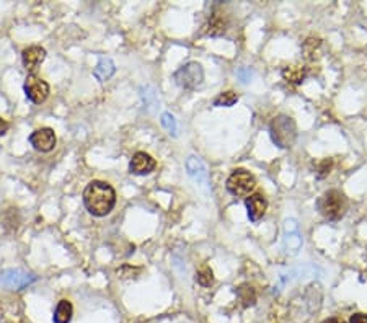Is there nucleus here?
<instances>
[{"label": "nucleus", "mask_w": 367, "mask_h": 323, "mask_svg": "<svg viewBox=\"0 0 367 323\" xmlns=\"http://www.w3.org/2000/svg\"><path fill=\"white\" fill-rule=\"evenodd\" d=\"M83 204L87 211L95 217H103L113 211L116 204V193L111 185L93 180L83 191Z\"/></svg>", "instance_id": "nucleus-1"}, {"label": "nucleus", "mask_w": 367, "mask_h": 323, "mask_svg": "<svg viewBox=\"0 0 367 323\" xmlns=\"http://www.w3.org/2000/svg\"><path fill=\"white\" fill-rule=\"evenodd\" d=\"M269 134L279 149H291L297 141V124L291 116L279 114L271 121Z\"/></svg>", "instance_id": "nucleus-2"}, {"label": "nucleus", "mask_w": 367, "mask_h": 323, "mask_svg": "<svg viewBox=\"0 0 367 323\" xmlns=\"http://www.w3.org/2000/svg\"><path fill=\"white\" fill-rule=\"evenodd\" d=\"M318 211L328 220L341 219L344 214V196L336 189H330L318 199Z\"/></svg>", "instance_id": "nucleus-3"}, {"label": "nucleus", "mask_w": 367, "mask_h": 323, "mask_svg": "<svg viewBox=\"0 0 367 323\" xmlns=\"http://www.w3.org/2000/svg\"><path fill=\"white\" fill-rule=\"evenodd\" d=\"M257 186L255 176L247 170H235L227 178V191L237 198H247Z\"/></svg>", "instance_id": "nucleus-4"}, {"label": "nucleus", "mask_w": 367, "mask_h": 323, "mask_svg": "<svg viewBox=\"0 0 367 323\" xmlns=\"http://www.w3.org/2000/svg\"><path fill=\"white\" fill-rule=\"evenodd\" d=\"M175 82L186 90H194L204 82V70L199 62H188L175 72Z\"/></svg>", "instance_id": "nucleus-5"}, {"label": "nucleus", "mask_w": 367, "mask_h": 323, "mask_svg": "<svg viewBox=\"0 0 367 323\" xmlns=\"http://www.w3.org/2000/svg\"><path fill=\"white\" fill-rule=\"evenodd\" d=\"M25 95L31 103L41 105L49 97V85L46 80L40 79L35 74H30L25 80Z\"/></svg>", "instance_id": "nucleus-6"}, {"label": "nucleus", "mask_w": 367, "mask_h": 323, "mask_svg": "<svg viewBox=\"0 0 367 323\" xmlns=\"http://www.w3.org/2000/svg\"><path fill=\"white\" fill-rule=\"evenodd\" d=\"M36 279L35 274H30L23 269H7L0 274V286L12 289V291H20Z\"/></svg>", "instance_id": "nucleus-7"}, {"label": "nucleus", "mask_w": 367, "mask_h": 323, "mask_svg": "<svg viewBox=\"0 0 367 323\" xmlns=\"http://www.w3.org/2000/svg\"><path fill=\"white\" fill-rule=\"evenodd\" d=\"M30 144L40 152H51L55 147V134L51 127H41L31 132Z\"/></svg>", "instance_id": "nucleus-8"}, {"label": "nucleus", "mask_w": 367, "mask_h": 323, "mask_svg": "<svg viewBox=\"0 0 367 323\" xmlns=\"http://www.w3.org/2000/svg\"><path fill=\"white\" fill-rule=\"evenodd\" d=\"M284 247L291 253H297L300 247H302V235H300L299 224L296 219L284 220Z\"/></svg>", "instance_id": "nucleus-9"}, {"label": "nucleus", "mask_w": 367, "mask_h": 323, "mask_svg": "<svg viewBox=\"0 0 367 323\" xmlns=\"http://www.w3.org/2000/svg\"><path fill=\"white\" fill-rule=\"evenodd\" d=\"M186 170H188V175H190L194 181H198L199 185L208 188L209 186V173H208V168H206L204 162L196 157V155H191V157H188L186 160Z\"/></svg>", "instance_id": "nucleus-10"}, {"label": "nucleus", "mask_w": 367, "mask_h": 323, "mask_svg": "<svg viewBox=\"0 0 367 323\" xmlns=\"http://www.w3.org/2000/svg\"><path fill=\"white\" fill-rule=\"evenodd\" d=\"M155 160L150 157L146 152H136L132 155L131 163H129V170L132 175H149L155 170Z\"/></svg>", "instance_id": "nucleus-11"}, {"label": "nucleus", "mask_w": 367, "mask_h": 323, "mask_svg": "<svg viewBox=\"0 0 367 323\" xmlns=\"http://www.w3.org/2000/svg\"><path fill=\"white\" fill-rule=\"evenodd\" d=\"M21 59H23L25 69L30 72V74H35L38 67L43 64V60L46 59V49L41 46H30L25 49L23 54H21Z\"/></svg>", "instance_id": "nucleus-12"}, {"label": "nucleus", "mask_w": 367, "mask_h": 323, "mask_svg": "<svg viewBox=\"0 0 367 323\" xmlns=\"http://www.w3.org/2000/svg\"><path fill=\"white\" fill-rule=\"evenodd\" d=\"M245 204H247L248 217L252 222H258L260 219H263L266 209H268V201H266L261 193H255L252 196H248Z\"/></svg>", "instance_id": "nucleus-13"}, {"label": "nucleus", "mask_w": 367, "mask_h": 323, "mask_svg": "<svg viewBox=\"0 0 367 323\" xmlns=\"http://www.w3.org/2000/svg\"><path fill=\"white\" fill-rule=\"evenodd\" d=\"M227 26H229V20H227L225 13L214 12L209 16L208 25L204 26V33L208 36H222L227 31Z\"/></svg>", "instance_id": "nucleus-14"}, {"label": "nucleus", "mask_w": 367, "mask_h": 323, "mask_svg": "<svg viewBox=\"0 0 367 323\" xmlns=\"http://www.w3.org/2000/svg\"><path fill=\"white\" fill-rule=\"evenodd\" d=\"M305 77H307V69L304 65L294 64L282 69V79L291 85H300L305 80Z\"/></svg>", "instance_id": "nucleus-15"}, {"label": "nucleus", "mask_w": 367, "mask_h": 323, "mask_svg": "<svg viewBox=\"0 0 367 323\" xmlns=\"http://www.w3.org/2000/svg\"><path fill=\"white\" fill-rule=\"evenodd\" d=\"M114 72H116V67H114L113 60L109 57H100L97 67L93 70V75H95L100 82H106L114 75Z\"/></svg>", "instance_id": "nucleus-16"}, {"label": "nucleus", "mask_w": 367, "mask_h": 323, "mask_svg": "<svg viewBox=\"0 0 367 323\" xmlns=\"http://www.w3.org/2000/svg\"><path fill=\"white\" fill-rule=\"evenodd\" d=\"M72 315H74V307H72V304L69 300L62 299L54 310L52 320L54 323H70Z\"/></svg>", "instance_id": "nucleus-17"}, {"label": "nucleus", "mask_w": 367, "mask_h": 323, "mask_svg": "<svg viewBox=\"0 0 367 323\" xmlns=\"http://www.w3.org/2000/svg\"><path fill=\"white\" fill-rule=\"evenodd\" d=\"M320 48H321L320 40H316V38H309L302 46L304 57L307 59L309 62H314V60L320 57Z\"/></svg>", "instance_id": "nucleus-18"}, {"label": "nucleus", "mask_w": 367, "mask_h": 323, "mask_svg": "<svg viewBox=\"0 0 367 323\" xmlns=\"http://www.w3.org/2000/svg\"><path fill=\"white\" fill-rule=\"evenodd\" d=\"M237 296L240 299V302L243 304V307H250V305H255V302H257V292H255V289L250 286V284H242V286H238Z\"/></svg>", "instance_id": "nucleus-19"}, {"label": "nucleus", "mask_w": 367, "mask_h": 323, "mask_svg": "<svg viewBox=\"0 0 367 323\" xmlns=\"http://www.w3.org/2000/svg\"><path fill=\"white\" fill-rule=\"evenodd\" d=\"M196 281L201 284L204 287H209L214 284V274H212V269L209 268L208 265L201 266V268L198 269L196 272Z\"/></svg>", "instance_id": "nucleus-20"}, {"label": "nucleus", "mask_w": 367, "mask_h": 323, "mask_svg": "<svg viewBox=\"0 0 367 323\" xmlns=\"http://www.w3.org/2000/svg\"><path fill=\"white\" fill-rule=\"evenodd\" d=\"M237 102H238V95L235 92L229 90V92L220 93L219 97L214 100V105H215V107H225V108H229V107H233V105H235Z\"/></svg>", "instance_id": "nucleus-21"}, {"label": "nucleus", "mask_w": 367, "mask_h": 323, "mask_svg": "<svg viewBox=\"0 0 367 323\" xmlns=\"http://www.w3.org/2000/svg\"><path fill=\"white\" fill-rule=\"evenodd\" d=\"M160 121H162V126L165 127L166 131H168L170 136H173V137L178 136V122H176L173 114H171V113H163L162 119H160Z\"/></svg>", "instance_id": "nucleus-22"}, {"label": "nucleus", "mask_w": 367, "mask_h": 323, "mask_svg": "<svg viewBox=\"0 0 367 323\" xmlns=\"http://www.w3.org/2000/svg\"><path fill=\"white\" fill-rule=\"evenodd\" d=\"M331 166H333V162H331L330 159L321 160L320 163L316 165V170H318V176H320V178H323V176H326V175H330Z\"/></svg>", "instance_id": "nucleus-23"}, {"label": "nucleus", "mask_w": 367, "mask_h": 323, "mask_svg": "<svg viewBox=\"0 0 367 323\" xmlns=\"http://www.w3.org/2000/svg\"><path fill=\"white\" fill-rule=\"evenodd\" d=\"M118 276L119 277H136L139 272H141V268H132V266H122V268H119L118 271Z\"/></svg>", "instance_id": "nucleus-24"}, {"label": "nucleus", "mask_w": 367, "mask_h": 323, "mask_svg": "<svg viewBox=\"0 0 367 323\" xmlns=\"http://www.w3.org/2000/svg\"><path fill=\"white\" fill-rule=\"evenodd\" d=\"M237 74L242 79V82H250V79H252V72H250V69H247V67L238 69Z\"/></svg>", "instance_id": "nucleus-25"}, {"label": "nucleus", "mask_w": 367, "mask_h": 323, "mask_svg": "<svg viewBox=\"0 0 367 323\" xmlns=\"http://www.w3.org/2000/svg\"><path fill=\"white\" fill-rule=\"evenodd\" d=\"M349 323H367V314H354V315H351Z\"/></svg>", "instance_id": "nucleus-26"}, {"label": "nucleus", "mask_w": 367, "mask_h": 323, "mask_svg": "<svg viewBox=\"0 0 367 323\" xmlns=\"http://www.w3.org/2000/svg\"><path fill=\"white\" fill-rule=\"evenodd\" d=\"M7 131H8V122L0 118V136H3Z\"/></svg>", "instance_id": "nucleus-27"}, {"label": "nucleus", "mask_w": 367, "mask_h": 323, "mask_svg": "<svg viewBox=\"0 0 367 323\" xmlns=\"http://www.w3.org/2000/svg\"><path fill=\"white\" fill-rule=\"evenodd\" d=\"M321 323H343V320L336 319V317H331V319H326L325 322H321Z\"/></svg>", "instance_id": "nucleus-28"}]
</instances>
